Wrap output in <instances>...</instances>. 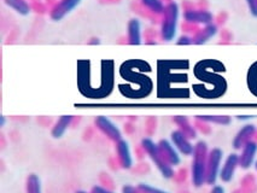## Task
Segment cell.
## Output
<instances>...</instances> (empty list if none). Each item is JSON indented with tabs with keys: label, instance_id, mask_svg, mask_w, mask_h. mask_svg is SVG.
Listing matches in <instances>:
<instances>
[{
	"label": "cell",
	"instance_id": "obj_15",
	"mask_svg": "<svg viewBox=\"0 0 257 193\" xmlns=\"http://www.w3.org/2000/svg\"><path fill=\"white\" fill-rule=\"evenodd\" d=\"M158 146H160L161 152H162L163 157L166 158V161L169 163L170 165H179L181 162L180 154L179 151L176 150V147L172 144V141L167 140V139H162L158 142Z\"/></svg>",
	"mask_w": 257,
	"mask_h": 193
},
{
	"label": "cell",
	"instance_id": "obj_3",
	"mask_svg": "<svg viewBox=\"0 0 257 193\" xmlns=\"http://www.w3.org/2000/svg\"><path fill=\"white\" fill-rule=\"evenodd\" d=\"M208 145L207 142L199 140L195 145V152L192 157V165H191V177H192L193 186L202 187L205 183V173H207V159H208Z\"/></svg>",
	"mask_w": 257,
	"mask_h": 193
},
{
	"label": "cell",
	"instance_id": "obj_18",
	"mask_svg": "<svg viewBox=\"0 0 257 193\" xmlns=\"http://www.w3.org/2000/svg\"><path fill=\"white\" fill-rule=\"evenodd\" d=\"M217 33V26L214 23L207 25L203 27L202 29H199L198 32H196V34L193 35V44L195 45H203V44L208 43L211 38H214Z\"/></svg>",
	"mask_w": 257,
	"mask_h": 193
},
{
	"label": "cell",
	"instance_id": "obj_28",
	"mask_svg": "<svg viewBox=\"0 0 257 193\" xmlns=\"http://www.w3.org/2000/svg\"><path fill=\"white\" fill-rule=\"evenodd\" d=\"M178 45H191L193 44V39L191 37H186V35H182V37L179 38V40L176 41Z\"/></svg>",
	"mask_w": 257,
	"mask_h": 193
},
{
	"label": "cell",
	"instance_id": "obj_10",
	"mask_svg": "<svg viewBox=\"0 0 257 193\" xmlns=\"http://www.w3.org/2000/svg\"><path fill=\"white\" fill-rule=\"evenodd\" d=\"M170 140L172 144L176 147L179 152L184 156H192L195 152V145H192L191 139H188L180 129H176L170 134Z\"/></svg>",
	"mask_w": 257,
	"mask_h": 193
},
{
	"label": "cell",
	"instance_id": "obj_22",
	"mask_svg": "<svg viewBox=\"0 0 257 193\" xmlns=\"http://www.w3.org/2000/svg\"><path fill=\"white\" fill-rule=\"evenodd\" d=\"M246 85L250 93L257 98V61L253 62L247 70Z\"/></svg>",
	"mask_w": 257,
	"mask_h": 193
},
{
	"label": "cell",
	"instance_id": "obj_14",
	"mask_svg": "<svg viewBox=\"0 0 257 193\" xmlns=\"http://www.w3.org/2000/svg\"><path fill=\"white\" fill-rule=\"evenodd\" d=\"M257 154V141L251 140L245 144L241 148V153L239 154V167L243 169H249L253 164Z\"/></svg>",
	"mask_w": 257,
	"mask_h": 193
},
{
	"label": "cell",
	"instance_id": "obj_1",
	"mask_svg": "<svg viewBox=\"0 0 257 193\" xmlns=\"http://www.w3.org/2000/svg\"><path fill=\"white\" fill-rule=\"evenodd\" d=\"M145 71L150 73L151 67L148 62L142 59H130L122 63L119 68V75L122 76V79L130 81L131 85L134 84L137 86L133 99L148 98L154 91V82L151 77L145 75Z\"/></svg>",
	"mask_w": 257,
	"mask_h": 193
},
{
	"label": "cell",
	"instance_id": "obj_24",
	"mask_svg": "<svg viewBox=\"0 0 257 193\" xmlns=\"http://www.w3.org/2000/svg\"><path fill=\"white\" fill-rule=\"evenodd\" d=\"M27 193H41V182L37 174H29L26 182Z\"/></svg>",
	"mask_w": 257,
	"mask_h": 193
},
{
	"label": "cell",
	"instance_id": "obj_7",
	"mask_svg": "<svg viewBox=\"0 0 257 193\" xmlns=\"http://www.w3.org/2000/svg\"><path fill=\"white\" fill-rule=\"evenodd\" d=\"M223 152L219 147H214L209 150L207 159V173H205V183L215 185L217 177L220 176L221 162H222Z\"/></svg>",
	"mask_w": 257,
	"mask_h": 193
},
{
	"label": "cell",
	"instance_id": "obj_36",
	"mask_svg": "<svg viewBox=\"0 0 257 193\" xmlns=\"http://www.w3.org/2000/svg\"><path fill=\"white\" fill-rule=\"evenodd\" d=\"M255 168H256V170H257V161H256V163H255Z\"/></svg>",
	"mask_w": 257,
	"mask_h": 193
},
{
	"label": "cell",
	"instance_id": "obj_16",
	"mask_svg": "<svg viewBox=\"0 0 257 193\" xmlns=\"http://www.w3.org/2000/svg\"><path fill=\"white\" fill-rule=\"evenodd\" d=\"M116 153H117V158L119 164L123 169H131L133 165V157L131 153V148L128 142L121 139V140L116 141Z\"/></svg>",
	"mask_w": 257,
	"mask_h": 193
},
{
	"label": "cell",
	"instance_id": "obj_25",
	"mask_svg": "<svg viewBox=\"0 0 257 193\" xmlns=\"http://www.w3.org/2000/svg\"><path fill=\"white\" fill-rule=\"evenodd\" d=\"M142 3L146 9H149L154 14L163 15L166 10V5L163 4L162 0H142Z\"/></svg>",
	"mask_w": 257,
	"mask_h": 193
},
{
	"label": "cell",
	"instance_id": "obj_33",
	"mask_svg": "<svg viewBox=\"0 0 257 193\" xmlns=\"http://www.w3.org/2000/svg\"><path fill=\"white\" fill-rule=\"evenodd\" d=\"M0 126L2 127L5 126V116L4 115L0 116Z\"/></svg>",
	"mask_w": 257,
	"mask_h": 193
},
{
	"label": "cell",
	"instance_id": "obj_17",
	"mask_svg": "<svg viewBox=\"0 0 257 193\" xmlns=\"http://www.w3.org/2000/svg\"><path fill=\"white\" fill-rule=\"evenodd\" d=\"M127 35L130 45L137 46L142 44V23L138 19L130 20L127 26Z\"/></svg>",
	"mask_w": 257,
	"mask_h": 193
},
{
	"label": "cell",
	"instance_id": "obj_31",
	"mask_svg": "<svg viewBox=\"0 0 257 193\" xmlns=\"http://www.w3.org/2000/svg\"><path fill=\"white\" fill-rule=\"evenodd\" d=\"M210 193H225V188L221 185H214Z\"/></svg>",
	"mask_w": 257,
	"mask_h": 193
},
{
	"label": "cell",
	"instance_id": "obj_11",
	"mask_svg": "<svg viewBox=\"0 0 257 193\" xmlns=\"http://www.w3.org/2000/svg\"><path fill=\"white\" fill-rule=\"evenodd\" d=\"M182 17H184L185 22L191 23V25H203L207 26L213 23L214 21V15L208 10H186L184 14H182Z\"/></svg>",
	"mask_w": 257,
	"mask_h": 193
},
{
	"label": "cell",
	"instance_id": "obj_19",
	"mask_svg": "<svg viewBox=\"0 0 257 193\" xmlns=\"http://www.w3.org/2000/svg\"><path fill=\"white\" fill-rule=\"evenodd\" d=\"M73 116L70 115H63L57 120L55 126L51 129V135H52L53 139H61L64 133L67 132L68 127L70 126L71 121H73Z\"/></svg>",
	"mask_w": 257,
	"mask_h": 193
},
{
	"label": "cell",
	"instance_id": "obj_6",
	"mask_svg": "<svg viewBox=\"0 0 257 193\" xmlns=\"http://www.w3.org/2000/svg\"><path fill=\"white\" fill-rule=\"evenodd\" d=\"M179 16H180V8L175 2H170L166 5V10L163 13V21L161 25V35L163 40L172 41L175 38L178 31Z\"/></svg>",
	"mask_w": 257,
	"mask_h": 193
},
{
	"label": "cell",
	"instance_id": "obj_8",
	"mask_svg": "<svg viewBox=\"0 0 257 193\" xmlns=\"http://www.w3.org/2000/svg\"><path fill=\"white\" fill-rule=\"evenodd\" d=\"M94 124L98 129L103 133L106 138H109L112 141H118L122 139V133L121 130L115 123L110 120L109 117L104 115H99L95 117Z\"/></svg>",
	"mask_w": 257,
	"mask_h": 193
},
{
	"label": "cell",
	"instance_id": "obj_21",
	"mask_svg": "<svg viewBox=\"0 0 257 193\" xmlns=\"http://www.w3.org/2000/svg\"><path fill=\"white\" fill-rule=\"evenodd\" d=\"M196 120L203 121L207 123L220 124V126H228L232 122L231 116L227 115H197Z\"/></svg>",
	"mask_w": 257,
	"mask_h": 193
},
{
	"label": "cell",
	"instance_id": "obj_23",
	"mask_svg": "<svg viewBox=\"0 0 257 193\" xmlns=\"http://www.w3.org/2000/svg\"><path fill=\"white\" fill-rule=\"evenodd\" d=\"M4 3L21 16H27L31 14V5L26 0H4Z\"/></svg>",
	"mask_w": 257,
	"mask_h": 193
},
{
	"label": "cell",
	"instance_id": "obj_26",
	"mask_svg": "<svg viewBox=\"0 0 257 193\" xmlns=\"http://www.w3.org/2000/svg\"><path fill=\"white\" fill-rule=\"evenodd\" d=\"M138 188H139L140 193H169V192L164 191V189H161V188H157V187L148 185V183H139Z\"/></svg>",
	"mask_w": 257,
	"mask_h": 193
},
{
	"label": "cell",
	"instance_id": "obj_29",
	"mask_svg": "<svg viewBox=\"0 0 257 193\" xmlns=\"http://www.w3.org/2000/svg\"><path fill=\"white\" fill-rule=\"evenodd\" d=\"M122 193H140L138 187H134L131 185H124L122 187Z\"/></svg>",
	"mask_w": 257,
	"mask_h": 193
},
{
	"label": "cell",
	"instance_id": "obj_35",
	"mask_svg": "<svg viewBox=\"0 0 257 193\" xmlns=\"http://www.w3.org/2000/svg\"><path fill=\"white\" fill-rule=\"evenodd\" d=\"M75 193H87V192H85V191H77V192H75Z\"/></svg>",
	"mask_w": 257,
	"mask_h": 193
},
{
	"label": "cell",
	"instance_id": "obj_30",
	"mask_svg": "<svg viewBox=\"0 0 257 193\" xmlns=\"http://www.w3.org/2000/svg\"><path fill=\"white\" fill-rule=\"evenodd\" d=\"M91 193H115L110 189L105 188V187H101V186H93L91 189Z\"/></svg>",
	"mask_w": 257,
	"mask_h": 193
},
{
	"label": "cell",
	"instance_id": "obj_27",
	"mask_svg": "<svg viewBox=\"0 0 257 193\" xmlns=\"http://www.w3.org/2000/svg\"><path fill=\"white\" fill-rule=\"evenodd\" d=\"M246 4L249 7L250 14L253 17H257V0H246Z\"/></svg>",
	"mask_w": 257,
	"mask_h": 193
},
{
	"label": "cell",
	"instance_id": "obj_9",
	"mask_svg": "<svg viewBox=\"0 0 257 193\" xmlns=\"http://www.w3.org/2000/svg\"><path fill=\"white\" fill-rule=\"evenodd\" d=\"M80 3H81V0H59L55 7H53L52 10H51V20L55 21V22H59L67 15H69L74 9L79 7Z\"/></svg>",
	"mask_w": 257,
	"mask_h": 193
},
{
	"label": "cell",
	"instance_id": "obj_34",
	"mask_svg": "<svg viewBox=\"0 0 257 193\" xmlns=\"http://www.w3.org/2000/svg\"><path fill=\"white\" fill-rule=\"evenodd\" d=\"M252 116H238L239 120H247V118H251Z\"/></svg>",
	"mask_w": 257,
	"mask_h": 193
},
{
	"label": "cell",
	"instance_id": "obj_20",
	"mask_svg": "<svg viewBox=\"0 0 257 193\" xmlns=\"http://www.w3.org/2000/svg\"><path fill=\"white\" fill-rule=\"evenodd\" d=\"M173 121H174V123L179 127V129H180L188 139H191V140H192V139H196L197 130L195 127L190 123V120H188L186 116H174Z\"/></svg>",
	"mask_w": 257,
	"mask_h": 193
},
{
	"label": "cell",
	"instance_id": "obj_13",
	"mask_svg": "<svg viewBox=\"0 0 257 193\" xmlns=\"http://www.w3.org/2000/svg\"><path fill=\"white\" fill-rule=\"evenodd\" d=\"M257 132L256 127L253 124H245L239 129V132L235 134L234 139H233L232 146L234 150H241L245 146V144L252 140V138L255 136Z\"/></svg>",
	"mask_w": 257,
	"mask_h": 193
},
{
	"label": "cell",
	"instance_id": "obj_5",
	"mask_svg": "<svg viewBox=\"0 0 257 193\" xmlns=\"http://www.w3.org/2000/svg\"><path fill=\"white\" fill-rule=\"evenodd\" d=\"M142 146L146 151V153L150 156L151 161L155 163V165H156V168L160 170V173L162 174L164 179H172V177H174L175 173L174 169H173V165H170L169 163L166 161L162 152H161L158 144H156V142L150 138H144L142 140Z\"/></svg>",
	"mask_w": 257,
	"mask_h": 193
},
{
	"label": "cell",
	"instance_id": "obj_4",
	"mask_svg": "<svg viewBox=\"0 0 257 193\" xmlns=\"http://www.w3.org/2000/svg\"><path fill=\"white\" fill-rule=\"evenodd\" d=\"M100 82L97 87L92 88L89 93V99H103L107 98L113 91V61L111 59H103L100 62Z\"/></svg>",
	"mask_w": 257,
	"mask_h": 193
},
{
	"label": "cell",
	"instance_id": "obj_12",
	"mask_svg": "<svg viewBox=\"0 0 257 193\" xmlns=\"http://www.w3.org/2000/svg\"><path fill=\"white\" fill-rule=\"evenodd\" d=\"M239 167V154L231 153L227 156L220 170V180L222 182H231L234 177L235 170Z\"/></svg>",
	"mask_w": 257,
	"mask_h": 193
},
{
	"label": "cell",
	"instance_id": "obj_2",
	"mask_svg": "<svg viewBox=\"0 0 257 193\" xmlns=\"http://www.w3.org/2000/svg\"><path fill=\"white\" fill-rule=\"evenodd\" d=\"M225 70V65L221 62L214 61V59H204L195 65L193 74L199 81L203 82L202 85L209 84L213 86L217 97L221 98L227 91V81L219 73L220 71L223 73Z\"/></svg>",
	"mask_w": 257,
	"mask_h": 193
},
{
	"label": "cell",
	"instance_id": "obj_32",
	"mask_svg": "<svg viewBox=\"0 0 257 193\" xmlns=\"http://www.w3.org/2000/svg\"><path fill=\"white\" fill-rule=\"evenodd\" d=\"M92 39H93V40H91V41H89V45H94V44H95V45H99V44H100V41L99 40H98V39L97 38H92Z\"/></svg>",
	"mask_w": 257,
	"mask_h": 193
}]
</instances>
